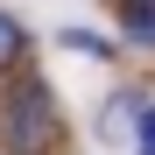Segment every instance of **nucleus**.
Instances as JSON below:
<instances>
[{
    "label": "nucleus",
    "mask_w": 155,
    "mask_h": 155,
    "mask_svg": "<svg viewBox=\"0 0 155 155\" xmlns=\"http://www.w3.org/2000/svg\"><path fill=\"white\" fill-rule=\"evenodd\" d=\"M21 49H28L21 21H14V14H0V71H7V64H21Z\"/></svg>",
    "instance_id": "7ed1b4c3"
},
{
    "label": "nucleus",
    "mask_w": 155,
    "mask_h": 155,
    "mask_svg": "<svg viewBox=\"0 0 155 155\" xmlns=\"http://www.w3.org/2000/svg\"><path fill=\"white\" fill-rule=\"evenodd\" d=\"M127 35L155 49V0H127Z\"/></svg>",
    "instance_id": "f03ea898"
},
{
    "label": "nucleus",
    "mask_w": 155,
    "mask_h": 155,
    "mask_svg": "<svg viewBox=\"0 0 155 155\" xmlns=\"http://www.w3.org/2000/svg\"><path fill=\"white\" fill-rule=\"evenodd\" d=\"M64 49H85V57H113L99 35H85V28H64Z\"/></svg>",
    "instance_id": "20e7f679"
},
{
    "label": "nucleus",
    "mask_w": 155,
    "mask_h": 155,
    "mask_svg": "<svg viewBox=\"0 0 155 155\" xmlns=\"http://www.w3.org/2000/svg\"><path fill=\"white\" fill-rule=\"evenodd\" d=\"M141 155H155V106L141 113Z\"/></svg>",
    "instance_id": "39448f33"
},
{
    "label": "nucleus",
    "mask_w": 155,
    "mask_h": 155,
    "mask_svg": "<svg viewBox=\"0 0 155 155\" xmlns=\"http://www.w3.org/2000/svg\"><path fill=\"white\" fill-rule=\"evenodd\" d=\"M0 141L14 155H42L57 141V92H49L42 78H21L7 99H0Z\"/></svg>",
    "instance_id": "f257e3e1"
}]
</instances>
